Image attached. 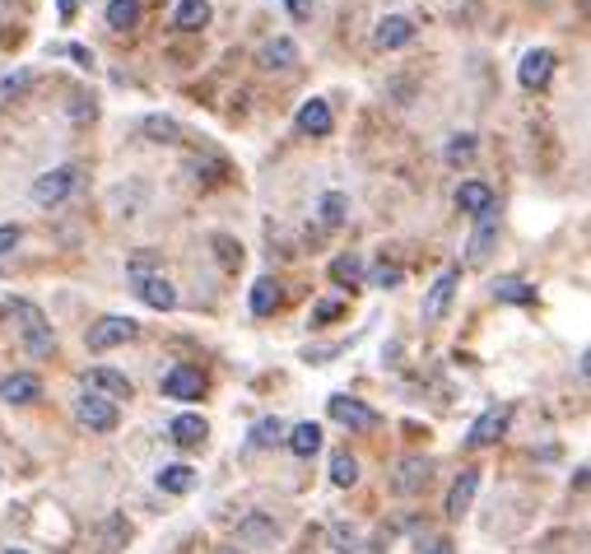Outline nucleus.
<instances>
[{
    "label": "nucleus",
    "mask_w": 591,
    "mask_h": 554,
    "mask_svg": "<svg viewBox=\"0 0 591 554\" xmlns=\"http://www.w3.org/2000/svg\"><path fill=\"white\" fill-rule=\"evenodd\" d=\"M15 317L24 322L19 331H24L28 354H37V359H43V354H52V349H56V336H52V327H47V317H43V307H37V303L19 298V303H15Z\"/></svg>",
    "instance_id": "obj_1"
},
{
    "label": "nucleus",
    "mask_w": 591,
    "mask_h": 554,
    "mask_svg": "<svg viewBox=\"0 0 591 554\" xmlns=\"http://www.w3.org/2000/svg\"><path fill=\"white\" fill-rule=\"evenodd\" d=\"M75 415H80V424H89L94 433H112L116 428V401H107V396H98V391H85L80 396V406H75Z\"/></svg>",
    "instance_id": "obj_2"
},
{
    "label": "nucleus",
    "mask_w": 591,
    "mask_h": 554,
    "mask_svg": "<svg viewBox=\"0 0 591 554\" xmlns=\"http://www.w3.org/2000/svg\"><path fill=\"white\" fill-rule=\"evenodd\" d=\"M135 340V322L131 317H103V322L89 327V349L103 354V349H116V345H126Z\"/></svg>",
    "instance_id": "obj_3"
},
{
    "label": "nucleus",
    "mask_w": 591,
    "mask_h": 554,
    "mask_svg": "<svg viewBox=\"0 0 591 554\" xmlns=\"http://www.w3.org/2000/svg\"><path fill=\"white\" fill-rule=\"evenodd\" d=\"M164 396H173V401H201V396H205V378L195 373V368H186V364H177V368L164 373Z\"/></svg>",
    "instance_id": "obj_4"
},
{
    "label": "nucleus",
    "mask_w": 591,
    "mask_h": 554,
    "mask_svg": "<svg viewBox=\"0 0 591 554\" xmlns=\"http://www.w3.org/2000/svg\"><path fill=\"white\" fill-rule=\"evenodd\" d=\"M331 419L345 424V428H359V433L377 428V410H368L364 401H354V396H331Z\"/></svg>",
    "instance_id": "obj_5"
},
{
    "label": "nucleus",
    "mask_w": 591,
    "mask_h": 554,
    "mask_svg": "<svg viewBox=\"0 0 591 554\" xmlns=\"http://www.w3.org/2000/svg\"><path fill=\"white\" fill-rule=\"evenodd\" d=\"M70 186H75V168H52L33 182V201L37 206H61L70 196Z\"/></svg>",
    "instance_id": "obj_6"
},
{
    "label": "nucleus",
    "mask_w": 591,
    "mask_h": 554,
    "mask_svg": "<svg viewBox=\"0 0 591 554\" xmlns=\"http://www.w3.org/2000/svg\"><path fill=\"white\" fill-rule=\"evenodd\" d=\"M456 285H461V270H456V266L438 275V285H433L428 298H424V322H443V317H447V303H452V294H456Z\"/></svg>",
    "instance_id": "obj_7"
},
{
    "label": "nucleus",
    "mask_w": 591,
    "mask_h": 554,
    "mask_svg": "<svg viewBox=\"0 0 591 554\" xmlns=\"http://www.w3.org/2000/svg\"><path fill=\"white\" fill-rule=\"evenodd\" d=\"M503 428H507V406H489L476 424H470L466 443H470V448H489V443H498V438H503Z\"/></svg>",
    "instance_id": "obj_8"
},
{
    "label": "nucleus",
    "mask_w": 591,
    "mask_h": 554,
    "mask_svg": "<svg viewBox=\"0 0 591 554\" xmlns=\"http://www.w3.org/2000/svg\"><path fill=\"white\" fill-rule=\"evenodd\" d=\"M428 480H433V461L428 457H406L401 466H396V494H419V489H428Z\"/></svg>",
    "instance_id": "obj_9"
},
{
    "label": "nucleus",
    "mask_w": 591,
    "mask_h": 554,
    "mask_svg": "<svg viewBox=\"0 0 591 554\" xmlns=\"http://www.w3.org/2000/svg\"><path fill=\"white\" fill-rule=\"evenodd\" d=\"M135 294H140V303L154 307V312L177 307V289L164 280V275H140V280H135Z\"/></svg>",
    "instance_id": "obj_10"
},
{
    "label": "nucleus",
    "mask_w": 591,
    "mask_h": 554,
    "mask_svg": "<svg viewBox=\"0 0 591 554\" xmlns=\"http://www.w3.org/2000/svg\"><path fill=\"white\" fill-rule=\"evenodd\" d=\"M494 247H498V215H494V210H485V215H480L476 237H470V247H466V252H470L466 261H470V266H485V261L494 257Z\"/></svg>",
    "instance_id": "obj_11"
},
{
    "label": "nucleus",
    "mask_w": 591,
    "mask_h": 554,
    "mask_svg": "<svg viewBox=\"0 0 591 554\" xmlns=\"http://www.w3.org/2000/svg\"><path fill=\"white\" fill-rule=\"evenodd\" d=\"M549 75H555V52H545V47L526 52L522 65H517V79H522L526 89H545V85H549Z\"/></svg>",
    "instance_id": "obj_12"
},
{
    "label": "nucleus",
    "mask_w": 591,
    "mask_h": 554,
    "mask_svg": "<svg viewBox=\"0 0 591 554\" xmlns=\"http://www.w3.org/2000/svg\"><path fill=\"white\" fill-rule=\"evenodd\" d=\"M37 396H43V382H37L33 373H15V378L0 382V401L5 406H33Z\"/></svg>",
    "instance_id": "obj_13"
},
{
    "label": "nucleus",
    "mask_w": 591,
    "mask_h": 554,
    "mask_svg": "<svg viewBox=\"0 0 591 554\" xmlns=\"http://www.w3.org/2000/svg\"><path fill=\"white\" fill-rule=\"evenodd\" d=\"M331 126H336L331 103H322V98H307V103L298 107V131H303V136H326Z\"/></svg>",
    "instance_id": "obj_14"
},
{
    "label": "nucleus",
    "mask_w": 591,
    "mask_h": 554,
    "mask_svg": "<svg viewBox=\"0 0 591 554\" xmlns=\"http://www.w3.org/2000/svg\"><path fill=\"white\" fill-rule=\"evenodd\" d=\"M85 382L98 396H107V401H131V382H126V373H116V368H94V373H85Z\"/></svg>",
    "instance_id": "obj_15"
},
{
    "label": "nucleus",
    "mask_w": 591,
    "mask_h": 554,
    "mask_svg": "<svg viewBox=\"0 0 591 554\" xmlns=\"http://www.w3.org/2000/svg\"><path fill=\"white\" fill-rule=\"evenodd\" d=\"M168 433H173L177 448H201V443L210 438V424H205L201 415H177V419L168 424Z\"/></svg>",
    "instance_id": "obj_16"
},
{
    "label": "nucleus",
    "mask_w": 591,
    "mask_h": 554,
    "mask_svg": "<svg viewBox=\"0 0 591 554\" xmlns=\"http://www.w3.org/2000/svg\"><path fill=\"white\" fill-rule=\"evenodd\" d=\"M476 489H480V470H461L447 489V518H461L470 508V499H476Z\"/></svg>",
    "instance_id": "obj_17"
},
{
    "label": "nucleus",
    "mask_w": 591,
    "mask_h": 554,
    "mask_svg": "<svg viewBox=\"0 0 591 554\" xmlns=\"http://www.w3.org/2000/svg\"><path fill=\"white\" fill-rule=\"evenodd\" d=\"M456 206H461L466 215H485V210H494L498 201H494V191H489L485 182H461V186H456Z\"/></svg>",
    "instance_id": "obj_18"
},
{
    "label": "nucleus",
    "mask_w": 591,
    "mask_h": 554,
    "mask_svg": "<svg viewBox=\"0 0 591 554\" xmlns=\"http://www.w3.org/2000/svg\"><path fill=\"white\" fill-rule=\"evenodd\" d=\"M373 37H377V47H406L410 37H415V24H410L406 15H386Z\"/></svg>",
    "instance_id": "obj_19"
},
{
    "label": "nucleus",
    "mask_w": 591,
    "mask_h": 554,
    "mask_svg": "<svg viewBox=\"0 0 591 554\" xmlns=\"http://www.w3.org/2000/svg\"><path fill=\"white\" fill-rule=\"evenodd\" d=\"M331 280H336L340 289H359V285H364V257H359V252L336 257V261H331Z\"/></svg>",
    "instance_id": "obj_20"
},
{
    "label": "nucleus",
    "mask_w": 591,
    "mask_h": 554,
    "mask_svg": "<svg viewBox=\"0 0 591 554\" xmlns=\"http://www.w3.org/2000/svg\"><path fill=\"white\" fill-rule=\"evenodd\" d=\"M285 443H289L294 457H312V452L322 448V424H312V419H307V424H294Z\"/></svg>",
    "instance_id": "obj_21"
},
{
    "label": "nucleus",
    "mask_w": 591,
    "mask_h": 554,
    "mask_svg": "<svg viewBox=\"0 0 591 554\" xmlns=\"http://www.w3.org/2000/svg\"><path fill=\"white\" fill-rule=\"evenodd\" d=\"M159 489H164V494H191V489H195V470L182 466V461H177V466H164V470H159Z\"/></svg>",
    "instance_id": "obj_22"
},
{
    "label": "nucleus",
    "mask_w": 591,
    "mask_h": 554,
    "mask_svg": "<svg viewBox=\"0 0 591 554\" xmlns=\"http://www.w3.org/2000/svg\"><path fill=\"white\" fill-rule=\"evenodd\" d=\"M261 65L289 70V65H298V47L289 43V37H275V43H265V52H261Z\"/></svg>",
    "instance_id": "obj_23"
},
{
    "label": "nucleus",
    "mask_w": 591,
    "mask_h": 554,
    "mask_svg": "<svg viewBox=\"0 0 591 554\" xmlns=\"http://www.w3.org/2000/svg\"><path fill=\"white\" fill-rule=\"evenodd\" d=\"M210 24V5H205V0H182V5H177V28L182 33H201Z\"/></svg>",
    "instance_id": "obj_24"
},
{
    "label": "nucleus",
    "mask_w": 591,
    "mask_h": 554,
    "mask_svg": "<svg viewBox=\"0 0 591 554\" xmlns=\"http://www.w3.org/2000/svg\"><path fill=\"white\" fill-rule=\"evenodd\" d=\"M275 307H280V285H275L270 275H261V280L252 285V312H256V317H270Z\"/></svg>",
    "instance_id": "obj_25"
},
{
    "label": "nucleus",
    "mask_w": 591,
    "mask_h": 554,
    "mask_svg": "<svg viewBox=\"0 0 591 554\" xmlns=\"http://www.w3.org/2000/svg\"><path fill=\"white\" fill-rule=\"evenodd\" d=\"M107 24L112 28H135L140 24V0H107Z\"/></svg>",
    "instance_id": "obj_26"
},
{
    "label": "nucleus",
    "mask_w": 591,
    "mask_h": 554,
    "mask_svg": "<svg viewBox=\"0 0 591 554\" xmlns=\"http://www.w3.org/2000/svg\"><path fill=\"white\" fill-rule=\"evenodd\" d=\"M238 536H243L247 545H275V536H280V527H275L270 518H247V522L238 527Z\"/></svg>",
    "instance_id": "obj_27"
},
{
    "label": "nucleus",
    "mask_w": 591,
    "mask_h": 554,
    "mask_svg": "<svg viewBox=\"0 0 591 554\" xmlns=\"http://www.w3.org/2000/svg\"><path fill=\"white\" fill-rule=\"evenodd\" d=\"M322 219H326L331 228H340V224L349 219V196H345V191H326V196H322Z\"/></svg>",
    "instance_id": "obj_28"
},
{
    "label": "nucleus",
    "mask_w": 591,
    "mask_h": 554,
    "mask_svg": "<svg viewBox=\"0 0 591 554\" xmlns=\"http://www.w3.org/2000/svg\"><path fill=\"white\" fill-rule=\"evenodd\" d=\"M494 298H503V303H536V289L526 285V280H498L494 285Z\"/></svg>",
    "instance_id": "obj_29"
},
{
    "label": "nucleus",
    "mask_w": 591,
    "mask_h": 554,
    "mask_svg": "<svg viewBox=\"0 0 591 554\" xmlns=\"http://www.w3.org/2000/svg\"><path fill=\"white\" fill-rule=\"evenodd\" d=\"M252 443H256V448H270V443H285V424L275 419V415L256 419V424H252Z\"/></svg>",
    "instance_id": "obj_30"
},
{
    "label": "nucleus",
    "mask_w": 591,
    "mask_h": 554,
    "mask_svg": "<svg viewBox=\"0 0 591 554\" xmlns=\"http://www.w3.org/2000/svg\"><path fill=\"white\" fill-rule=\"evenodd\" d=\"M331 480H336L340 489H349L354 480H359V461H354L349 452H336V457H331Z\"/></svg>",
    "instance_id": "obj_31"
},
{
    "label": "nucleus",
    "mask_w": 591,
    "mask_h": 554,
    "mask_svg": "<svg viewBox=\"0 0 591 554\" xmlns=\"http://www.w3.org/2000/svg\"><path fill=\"white\" fill-rule=\"evenodd\" d=\"M145 136H154V140H177L182 126L173 122V116H145Z\"/></svg>",
    "instance_id": "obj_32"
},
{
    "label": "nucleus",
    "mask_w": 591,
    "mask_h": 554,
    "mask_svg": "<svg viewBox=\"0 0 591 554\" xmlns=\"http://www.w3.org/2000/svg\"><path fill=\"white\" fill-rule=\"evenodd\" d=\"M401 280H406L401 266H391V261H377V266H373V285H377V289H396Z\"/></svg>",
    "instance_id": "obj_33"
},
{
    "label": "nucleus",
    "mask_w": 591,
    "mask_h": 554,
    "mask_svg": "<svg viewBox=\"0 0 591 554\" xmlns=\"http://www.w3.org/2000/svg\"><path fill=\"white\" fill-rule=\"evenodd\" d=\"M470 154H476V136H452L447 140V164H466Z\"/></svg>",
    "instance_id": "obj_34"
},
{
    "label": "nucleus",
    "mask_w": 591,
    "mask_h": 554,
    "mask_svg": "<svg viewBox=\"0 0 591 554\" xmlns=\"http://www.w3.org/2000/svg\"><path fill=\"white\" fill-rule=\"evenodd\" d=\"M154 266H159V252H135L131 261H126V270H131V280H140V275H154Z\"/></svg>",
    "instance_id": "obj_35"
},
{
    "label": "nucleus",
    "mask_w": 591,
    "mask_h": 554,
    "mask_svg": "<svg viewBox=\"0 0 591 554\" xmlns=\"http://www.w3.org/2000/svg\"><path fill=\"white\" fill-rule=\"evenodd\" d=\"M215 247H219V261H224L228 270H233V266H243V247L233 243V237H224V233H219V237H215Z\"/></svg>",
    "instance_id": "obj_36"
},
{
    "label": "nucleus",
    "mask_w": 591,
    "mask_h": 554,
    "mask_svg": "<svg viewBox=\"0 0 591 554\" xmlns=\"http://www.w3.org/2000/svg\"><path fill=\"white\" fill-rule=\"evenodd\" d=\"M340 312H345V303H336V298H331V303H317V307H312V322H317V327H322V322H336Z\"/></svg>",
    "instance_id": "obj_37"
},
{
    "label": "nucleus",
    "mask_w": 591,
    "mask_h": 554,
    "mask_svg": "<svg viewBox=\"0 0 591 554\" xmlns=\"http://www.w3.org/2000/svg\"><path fill=\"white\" fill-rule=\"evenodd\" d=\"M28 85H33V75L19 70V75H10V79H0V94H24Z\"/></svg>",
    "instance_id": "obj_38"
},
{
    "label": "nucleus",
    "mask_w": 591,
    "mask_h": 554,
    "mask_svg": "<svg viewBox=\"0 0 591 554\" xmlns=\"http://www.w3.org/2000/svg\"><path fill=\"white\" fill-rule=\"evenodd\" d=\"M19 247V224H0V257Z\"/></svg>",
    "instance_id": "obj_39"
},
{
    "label": "nucleus",
    "mask_w": 591,
    "mask_h": 554,
    "mask_svg": "<svg viewBox=\"0 0 591 554\" xmlns=\"http://www.w3.org/2000/svg\"><path fill=\"white\" fill-rule=\"evenodd\" d=\"M294 19H312V0H285Z\"/></svg>",
    "instance_id": "obj_40"
},
{
    "label": "nucleus",
    "mask_w": 591,
    "mask_h": 554,
    "mask_svg": "<svg viewBox=\"0 0 591 554\" xmlns=\"http://www.w3.org/2000/svg\"><path fill=\"white\" fill-rule=\"evenodd\" d=\"M56 10H61V19L70 24V19H75V10H80V0H56Z\"/></svg>",
    "instance_id": "obj_41"
},
{
    "label": "nucleus",
    "mask_w": 591,
    "mask_h": 554,
    "mask_svg": "<svg viewBox=\"0 0 591 554\" xmlns=\"http://www.w3.org/2000/svg\"><path fill=\"white\" fill-rule=\"evenodd\" d=\"M428 554H452V540H433V545H428Z\"/></svg>",
    "instance_id": "obj_42"
},
{
    "label": "nucleus",
    "mask_w": 591,
    "mask_h": 554,
    "mask_svg": "<svg viewBox=\"0 0 591 554\" xmlns=\"http://www.w3.org/2000/svg\"><path fill=\"white\" fill-rule=\"evenodd\" d=\"M5 554H28V549H5Z\"/></svg>",
    "instance_id": "obj_43"
},
{
    "label": "nucleus",
    "mask_w": 591,
    "mask_h": 554,
    "mask_svg": "<svg viewBox=\"0 0 591 554\" xmlns=\"http://www.w3.org/2000/svg\"><path fill=\"white\" fill-rule=\"evenodd\" d=\"M228 554H243V549H228Z\"/></svg>",
    "instance_id": "obj_44"
}]
</instances>
